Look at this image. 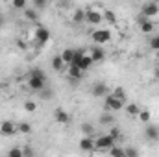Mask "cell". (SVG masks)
<instances>
[{
	"label": "cell",
	"instance_id": "ac0fdd59",
	"mask_svg": "<svg viewBox=\"0 0 159 157\" xmlns=\"http://www.w3.org/2000/svg\"><path fill=\"white\" fill-rule=\"evenodd\" d=\"M80 129H81V133H83L85 137H91V139H93V135H94V126H93V124H87V122H85V124H81Z\"/></svg>",
	"mask_w": 159,
	"mask_h": 157
},
{
	"label": "cell",
	"instance_id": "8d00e7d4",
	"mask_svg": "<svg viewBox=\"0 0 159 157\" xmlns=\"http://www.w3.org/2000/svg\"><path fill=\"white\" fill-rule=\"evenodd\" d=\"M146 20H150V19H148V17H144L143 13H141V15H137V22H139V26H141L143 22H146Z\"/></svg>",
	"mask_w": 159,
	"mask_h": 157
},
{
	"label": "cell",
	"instance_id": "6da1fadb",
	"mask_svg": "<svg viewBox=\"0 0 159 157\" xmlns=\"http://www.w3.org/2000/svg\"><path fill=\"white\" fill-rule=\"evenodd\" d=\"M72 65H74V67H78L81 72H85V70H89V69L93 67V59H91V56H85L81 50H76Z\"/></svg>",
	"mask_w": 159,
	"mask_h": 157
},
{
	"label": "cell",
	"instance_id": "1f68e13d",
	"mask_svg": "<svg viewBox=\"0 0 159 157\" xmlns=\"http://www.w3.org/2000/svg\"><path fill=\"white\" fill-rule=\"evenodd\" d=\"M120 133H122V131H120L119 128H115V126H113V128H109V133H107V135H109V137H113V139L117 141V139H120Z\"/></svg>",
	"mask_w": 159,
	"mask_h": 157
},
{
	"label": "cell",
	"instance_id": "d4e9b609",
	"mask_svg": "<svg viewBox=\"0 0 159 157\" xmlns=\"http://www.w3.org/2000/svg\"><path fill=\"white\" fill-rule=\"evenodd\" d=\"M124 155L126 157H139V150L133 148V146H126L124 148Z\"/></svg>",
	"mask_w": 159,
	"mask_h": 157
},
{
	"label": "cell",
	"instance_id": "f546056e",
	"mask_svg": "<svg viewBox=\"0 0 159 157\" xmlns=\"http://www.w3.org/2000/svg\"><path fill=\"white\" fill-rule=\"evenodd\" d=\"M139 120L141 122H150V118H152V115H150V111H146V109H141V113H139Z\"/></svg>",
	"mask_w": 159,
	"mask_h": 157
},
{
	"label": "cell",
	"instance_id": "b9f144b4",
	"mask_svg": "<svg viewBox=\"0 0 159 157\" xmlns=\"http://www.w3.org/2000/svg\"><path fill=\"white\" fill-rule=\"evenodd\" d=\"M157 59H159V52H157Z\"/></svg>",
	"mask_w": 159,
	"mask_h": 157
},
{
	"label": "cell",
	"instance_id": "d6a6232c",
	"mask_svg": "<svg viewBox=\"0 0 159 157\" xmlns=\"http://www.w3.org/2000/svg\"><path fill=\"white\" fill-rule=\"evenodd\" d=\"M24 15H26L28 20H37V11H35V9H26Z\"/></svg>",
	"mask_w": 159,
	"mask_h": 157
},
{
	"label": "cell",
	"instance_id": "836d02e7",
	"mask_svg": "<svg viewBox=\"0 0 159 157\" xmlns=\"http://www.w3.org/2000/svg\"><path fill=\"white\" fill-rule=\"evenodd\" d=\"M30 76H35V78H43V79H46L44 72H43L41 69H32V70H30Z\"/></svg>",
	"mask_w": 159,
	"mask_h": 157
},
{
	"label": "cell",
	"instance_id": "5bb4252c",
	"mask_svg": "<svg viewBox=\"0 0 159 157\" xmlns=\"http://www.w3.org/2000/svg\"><path fill=\"white\" fill-rule=\"evenodd\" d=\"M74 54H76V50L65 48L59 56H61V59H63V63H65V65H72V61H74Z\"/></svg>",
	"mask_w": 159,
	"mask_h": 157
},
{
	"label": "cell",
	"instance_id": "e575fe53",
	"mask_svg": "<svg viewBox=\"0 0 159 157\" xmlns=\"http://www.w3.org/2000/svg\"><path fill=\"white\" fill-rule=\"evenodd\" d=\"M13 7H17V9H24V7H26V0H15V2H13Z\"/></svg>",
	"mask_w": 159,
	"mask_h": 157
},
{
	"label": "cell",
	"instance_id": "7402d4cb",
	"mask_svg": "<svg viewBox=\"0 0 159 157\" xmlns=\"http://www.w3.org/2000/svg\"><path fill=\"white\" fill-rule=\"evenodd\" d=\"M139 28H141L143 34H152V32H154V22H152V20H146V22H143Z\"/></svg>",
	"mask_w": 159,
	"mask_h": 157
},
{
	"label": "cell",
	"instance_id": "5b68a950",
	"mask_svg": "<svg viewBox=\"0 0 159 157\" xmlns=\"http://www.w3.org/2000/svg\"><path fill=\"white\" fill-rule=\"evenodd\" d=\"M15 133H19V129H17V126H15L13 122L6 120V122L0 124V135H4V137H11V135H15Z\"/></svg>",
	"mask_w": 159,
	"mask_h": 157
},
{
	"label": "cell",
	"instance_id": "f35d334b",
	"mask_svg": "<svg viewBox=\"0 0 159 157\" xmlns=\"http://www.w3.org/2000/svg\"><path fill=\"white\" fill-rule=\"evenodd\" d=\"M22 154H24V157H30V155H32V150H30V146H24V148H22Z\"/></svg>",
	"mask_w": 159,
	"mask_h": 157
},
{
	"label": "cell",
	"instance_id": "9c48e42d",
	"mask_svg": "<svg viewBox=\"0 0 159 157\" xmlns=\"http://www.w3.org/2000/svg\"><path fill=\"white\" fill-rule=\"evenodd\" d=\"M35 41H37L39 44L48 43V41H50V30L44 28V26H39V28L35 30Z\"/></svg>",
	"mask_w": 159,
	"mask_h": 157
},
{
	"label": "cell",
	"instance_id": "44dd1931",
	"mask_svg": "<svg viewBox=\"0 0 159 157\" xmlns=\"http://www.w3.org/2000/svg\"><path fill=\"white\" fill-rule=\"evenodd\" d=\"M113 122H115V118H113V115H111V113H107V111L100 117V124H102V126H111Z\"/></svg>",
	"mask_w": 159,
	"mask_h": 157
},
{
	"label": "cell",
	"instance_id": "83f0119b",
	"mask_svg": "<svg viewBox=\"0 0 159 157\" xmlns=\"http://www.w3.org/2000/svg\"><path fill=\"white\" fill-rule=\"evenodd\" d=\"M102 15H104V19H106L107 22H111V24L117 20V15H115V11H109V9H107V11H104Z\"/></svg>",
	"mask_w": 159,
	"mask_h": 157
},
{
	"label": "cell",
	"instance_id": "484cf974",
	"mask_svg": "<svg viewBox=\"0 0 159 157\" xmlns=\"http://www.w3.org/2000/svg\"><path fill=\"white\" fill-rule=\"evenodd\" d=\"M109 155L111 157H126L124 155V148H120V146H113L109 150Z\"/></svg>",
	"mask_w": 159,
	"mask_h": 157
},
{
	"label": "cell",
	"instance_id": "4316f807",
	"mask_svg": "<svg viewBox=\"0 0 159 157\" xmlns=\"http://www.w3.org/2000/svg\"><path fill=\"white\" fill-rule=\"evenodd\" d=\"M7 157H24V154H22V148H19V146L11 148V150L7 152Z\"/></svg>",
	"mask_w": 159,
	"mask_h": 157
},
{
	"label": "cell",
	"instance_id": "8fae6325",
	"mask_svg": "<svg viewBox=\"0 0 159 157\" xmlns=\"http://www.w3.org/2000/svg\"><path fill=\"white\" fill-rule=\"evenodd\" d=\"M102 19H104L102 13L96 11V9H89V11H85V20H89L91 24H98Z\"/></svg>",
	"mask_w": 159,
	"mask_h": 157
},
{
	"label": "cell",
	"instance_id": "8992f818",
	"mask_svg": "<svg viewBox=\"0 0 159 157\" xmlns=\"http://www.w3.org/2000/svg\"><path fill=\"white\" fill-rule=\"evenodd\" d=\"M91 94L93 96H107L109 94V87L104 83V81H98L91 87Z\"/></svg>",
	"mask_w": 159,
	"mask_h": 157
},
{
	"label": "cell",
	"instance_id": "603a6c76",
	"mask_svg": "<svg viewBox=\"0 0 159 157\" xmlns=\"http://www.w3.org/2000/svg\"><path fill=\"white\" fill-rule=\"evenodd\" d=\"M24 109H26L28 113H35V111H37V104H35L34 100H26V102H24Z\"/></svg>",
	"mask_w": 159,
	"mask_h": 157
},
{
	"label": "cell",
	"instance_id": "d590c367",
	"mask_svg": "<svg viewBox=\"0 0 159 157\" xmlns=\"http://www.w3.org/2000/svg\"><path fill=\"white\" fill-rule=\"evenodd\" d=\"M54 96V92L48 89V91H41V98H44V100H48V98H52Z\"/></svg>",
	"mask_w": 159,
	"mask_h": 157
},
{
	"label": "cell",
	"instance_id": "4dcf8cb0",
	"mask_svg": "<svg viewBox=\"0 0 159 157\" xmlns=\"http://www.w3.org/2000/svg\"><path fill=\"white\" fill-rule=\"evenodd\" d=\"M150 48H152V50H156V52H159V34H157V35H154V37L150 39Z\"/></svg>",
	"mask_w": 159,
	"mask_h": 157
},
{
	"label": "cell",
	"instance_id": "7c38bea8",
	"mask_svg": "<svg viewBox=\"0 0 159 157\" xmlns=\"http://www.w3.org/2000/svg\"><path fill=\"white\" fill-rule=\"evenodd\" d=\"M80 150H83V152H94V139L83 137L80 141Z\"/></svg>",
	"mask_w": 159,
	"mask_h": 157
},
{
	"label": "cell",
	"instance_id": "4fadbf2b",
	"mask_svg": "<svg viewBox=\"0 0 159 157\" xmlns=\"http://www.w3.org/2000/svg\"><path fill=\"white\" fill-rule=\"evenodd\" d=\"M54 118H56V122H59V124H69V122H70V115H69L65 109H56Z\"/></svg>",
	"mask_w": 159,
	"mask_h": 157
},
{
	"label": "cell",
	"instance_id": "52a82bcc",
	"mask_svg": "<svg viewBox=\"0 0 159 157\" xmlns=\"http://www.w3.org/2000/svg\"><path fill=\"white\" fill-rule=\"evenodd\" d=\"M144 17H152V15H159V6L156 2H144L143 4V11H141Z\"/></svg>",
	"mask_w": 159,
	"mask_h": 157
},
{
	"label": "cell",
	"instance_id": "d6986e66",
	"mask_svg": "<svg viewBox=\"0 0 159 157\" xmlns=\"http://www.w3.org/2000/svg\"><path fill=\"white\" fill-rule=\"evenodd\" d=\"M52 69H54V70H63V69H65V63H63L61 56L52 57Z\"/></svg>",
	"mask_w": 159,
	"mask_h": 157
},
{
	"label": "cell",
	"instance_id": "ba28073f",
	"mask_svg": "<svg viewBox=\"0 0 159 157\" xmlns=\"http://www.w3.org/2000/svg\"><path fill=\"white\" fill-rule=\"evenodd\" d=\"M44 83H46V79L35 78V76H30V79H28V87H30L34 92H41V91L44 89Z\"/></svg>",
	"mask_w": 159,
	"mask_h": 157
},
{
	"label": "cell",
	"instance_id": "3957f363",
	"mask_svg": "<svg viewBox=\"0 0 159 157\" xmlns=\"http://www.w3.org/2000/svg\"><path fill=\"white\" fill-rule=\"evenodd\" d=\"M124 107V102H120L119 98H115L113 94H107L106 96V111H120Z\"/></svg>",
	"mask_w": 159,
	"mask_h": 157
},
{
	"label": "cell",
	"instance_id": "ab89813d",
	"mask_svg": "<svg viewBox=\"0 0 159 157\" xmlns=\"http://www.w3.org/2000/svg\"><path fill=\"white\" fill-rule=\"evenodd\" d=\"M156 76H157V78H159V69H157V70H156Z\"/></svg>",
	"mask_w": 159,
	"mask_h": 157
},
{
	"label": "cell",
	"instance_id": "e0dca14e",
	"mask_svg": "<svg viewBox=\"0 0 159 157\" xmlns=\"http://www.w3.org/2000/svg\"><path fill=\"white\" fill-rule=\"evenodd\" d=\"M126 113H128L129 117H139L141 107H139L137 104H128V105H126Z\"/></svg>",
	"mask_w": 159,
	"mask_h": 157
},
{
	"label": "cell",
	"instance_id": "cb8c5ba5",
	"mask_svg": "<svg viewBox=\"0 0 159 157\" xmlns=\"http://www.w3.org/2000/svg\"><path fill=\"white\" fill-rule=\"evenodd\" d=\"M72 20H74V22H81V20H85V9H76L74 15H72Z\"/></svg>",
	"mask_w": 159,
	"mask_h": 157
},
{
	"label": "cell",
	"instance_id": "74e56055",
	"mask_svg": "<svg viewBox=\"0 0 159 157\" xmlns=\"http://www.w3.org/2000/svg\"><path fill=\"white\" fill-rule=\"evenodd\" d=\"M44 6H46V2H44V0H35V7H37V9H43Z\"/></svg>",
	"mask_w": 159,
	"mask_h": 157
},
{
	"label": "cell",
	"instance_id": "60d3db41",
	"mask_svg": "<svg viewBox=\"0 0 159 157\" xmlns=\"http://www.w3.org/2000/svg\"><path fill=\"white\" fill-rule=\"evenodd\" d=\"M2 22H4V19H2V17H0V24H2Z\"/></svg>",
	"mask_w": 159,
	"mask_h": 157
},
{
	"label": "cell",
	"instance_id": "ffe728a7",
	"mask_svg": "<svg viewBox=\"0 0 159 157\" xmlns=\"http://www.w3.org/2000/svg\"><path fill=\"white\" fill-rule=\"evenodd\" d=\"M111 94H113L115 98H119L120 102H126V91H124V87H115Z\"/></svg>",
	"mask_w": 159,
	"mask_h": 157
},
{
	"label": "cell",
	"instance_id": "2e32d148",
	"mask_svg": "<svg viewBox=\"0 0 159 157\" xmlns=\"http://www.w3.org/2000/svg\"><path fill=\"white\" fill-rule=\"evenodd\" d=\"M67 74H69V78L74 79V81H78V79L83 78V72L80 70L78 67H74V65H70V67H69V72H67Z\"/></svg>",
	"mask_w": 159,
	"mask_h": 157
},
{
	"label": "cell",
	"instance_id": "277c9868",
	"mask_svg": "<svg viewBox=\"0 0 159 157\" xmlns=\"http://www.w3.org/2000/svg\"><path fill=\"white\" fill-rule=\"evenodd\" d=\"M91 37H93V41H94L96 44H104V43L111 41V32H109V30H94V32L91 34Z\"/></svg>",
	"mask_w": 159,
	"mask_h": 157
},
{
	"label": "cell",
	"instance_id": "30bf717a",
	"mask_svg": "<svg viewBox=\"0 0 159 157\" xmlns=\"http://www.w3.org/2000/svg\"><path fill=\"white\" fill-rule=\"evenodd\" d=\"M89 56H91L93 63H100V61H104V59H106V50H104L102 46H93Z\"/></svg>",
	"mask_w": 159,
	"mask_h": 157
},
{
	"label": "cell",
	"instance_id": "9a60e30c",
	"mask_svg": "<svg viewBox=\"0 0 159 157\" xmlns=\"http://www.w3.org/2000/svg\"><path fill=\"white\" fill-rule=\"evenodd\" d=\"M144 135H146V139L156 141V139H159V128L157 126H148V128L144 129Z\"/></svg>",
	"mask_w": 159,
	"mask_h": 157
},
{
	"label": "cell",
	"instance_id": "f1b7e54d",
	"mask_svg": "<svg viewBox=\"0 0 159 157\" xmlns=\"http://www.w3.org/2000/svg\"><path fill=\"white\" fill-rule=\"evenodd\" d=\"M17 129H19V133H30V131H32V126H30L28 122H20V124L17 126Z\"/></svg>",
	"mask_w": 159,
	"mask_h": 157
},
{
	"label": "cell",
	"instance_id": "7a4b0ae2",
	"mask_svg": "<svg viewBox=\"0 0 159 157\" xmlns=\"http://www.w3.org/2000/svg\"><path fill=\"white\" fill-rule=\"evenodd\" d=\"M115 142H117V141H115L113 137H109L107 133H106V135H100V137H96V139H94V150H100V152H109L113 146H117Z\"/></svg>",
	"mask_w": 159,
	"mask_h": 157
}]
</instances>
